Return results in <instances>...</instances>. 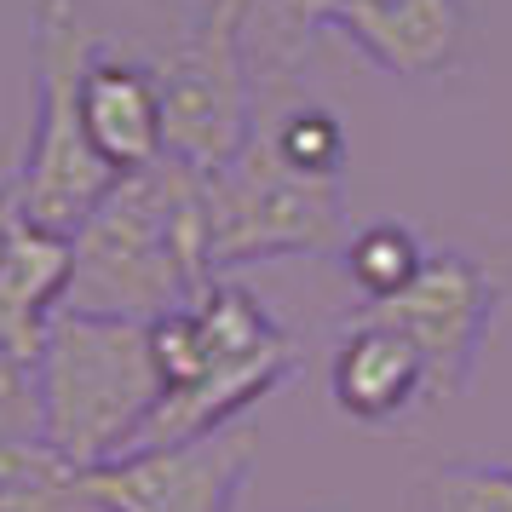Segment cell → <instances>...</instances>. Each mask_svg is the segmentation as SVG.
<instances>
[{
    "label": "cell",
    "mask_w": 512,
    "mask_h": 512,
    "mask_svg": "<svg viewBox=\"0 0 512 512\" xmlns=\"http://www.w3.org/2000/svg\"><path fill=\"white\" fill-rule=\"evenodd\" d=\"M75 277L64 311L156 323L185 311L202 288H213L208 254V196L202 173L179 156H162L144 173H127L116 196L70 236Z\"/></svg>",
    "instance_id": "6da1fadb"
},
{
    "label": "cell",
    "mask_w": 512,
    "mask_h": 512,
    "mask_svg": "<svg viewBox=\"0 0 512 512\" xmlns=\"http://www.w3.org/2000/svg\"><path fill=\"white\" fill-rule=\"evenodd\" d=\"M150 346H156V369H162L167 392L133 449L213 438V432L236 426L254 403L282 392L300 369V351L265 311V300L231 277L202 288L185 311L156 317Z\"/></svg>",
    "instance_id": "7a4b0ae2"
},
{
    "label": "cell",
    "mask_w": 512,
    "mask_h": 512,
    "mask_svg": "<svg viewBox=\"0 0 512 512\" xmlns=\"http://www.w3.org/2000/svg\"><path fill=\"white\" fill-rule=\"evenodd\" d=\"M162 369L150 323L58 311L35 357L41 443L75 472L127 455L162 403Z\"/></svg>",
    "instance_id": "3957f363"
},
{
    "label": "cell",
    "mask_w": 512,
    "mask_h": 512,
    "mask_svg": "<svg viewBox=\"0 0 512 512\" xmlns=\"http://www.w3.org/2000/svg\"><path fill=\"white\" fill-rule=\"evenodd\" d=\"M29 24H35V121L12 190L41 231L75 236L121 185V173L87 139V110H81L98 41L75 0H35Z\"/></svg>",
    "instance_id": "277c9868"
},
{
    "label": "cell",
    "mask_w": 512,
    "mask_h": 512,
    "mask_svg": "<svg viewBox=\"0 0 512 512\" xmlns=\"http://www.w3.org/2000/svg\"><path fill=\"white\" fill-rule=\"evenodd\" d=\"M208 196V254L213 277H231L265 259H305L346 248V190L328 173H300L277 156L271 133L219 173H202Z\"/></svg>",
    "instance_id": "5b68a950"
},
{
    "label": "cell",
    "mask_w": 512,
    "mask_h": 512,
    "mask_svg": "<svg viewBox=\"0 0 512 512\" xmlns=\"http://www.w3.org/2000/svg\"><path fill=\"white\" fill-rule=\"evenodd\" d=\"M254 461L259 432L248 420H236L196 443L127 449L116 461L81 472L75 495L93 512H242Z\"/></svg>",
    "instance_id": "8992f818"
},
{
    "label": "cell",
    "mask_w": 512,
    "mask_h": 512,
    "mask_svg": "<svg viewBox=\"0 0 512 512\" xmlns=\"http://www.w3.org/2000/svg\"><path fill=\"white\" fill-rule=\"evenodd\" d=\"M156 87H162L167 156H179L185 167L219 173L254 144V87L236 35L196 29V41L156 64Z\"/></svg>",
    "instance_id": "52a82bcc"
},
{
    "label": "cell",
    "mask_w": 512,
    "mask_h": 512,
    "mask_svg": "<svg viewBox=\"0 0 512 512\" xmlns=\"http://www.w3.org/2000/svg\"><path fill=\"white\" fill-rule=\"evenodd\" d=\"M374 311L415 340V351L426 357V403H443V397L466 392L484 363V346L501 317V282L472 254L443 248L409 282V294H397L392 305H374Z\"/></svg>",
    "instance_id": "ba28073f"
},
{
    "label": "cell",
    "mask_w": 512,
    "mask_h": 512,
    "mask_svg": "<svg viewBox=\"0 0 512 512\" xmlns=\"http://www.w3.org/2000/svg\"><path fill=\"white\" fill-rule=\"evenodd\" d=\"M70 277L75 242L58 231H41L18 208V190L0 185V357L6 363L35 369L52 317L70 300Z\"/></svg>",
    "instance_id": "9c48e42d"
},
{
    "label": "cell",
    "mask_w": 512,
    "mask_h": 512,
    "mask_svg": "<svg viewBox=\"0 0 512 512\" xmlns=\"http://www.w3.org/2000/svg\"><path fill=\"white\" fill-rule=\"evenodd\" d=\"M334 29L392 81H443L461 58V0H340Z\"/></svg>",
    "instance_id": "30bf717a"
},
{
    "label": "cell",
    "mask_w": 512,
    "mask_h": 512,
    "mask_svg": "<svg viewBox=\"0 0 512 512\" xmlns=\"http://www.w3.org/2000/svg\"><path fill=\"white\" fill-rule=\"evenodd\" d=\"M328 392L346 420L392 426L415 403H426V357L397 323L369 311L363 323H351L340 334V346L328 357Z\"/></svg>",
    "instance_id": "8fae6325"
},
{
    "label": "cell",
    "mask_w": 512,
    "mask_h": 512,
    "mask_svg": "<svg viewBox=\"0 0 512 512\" xmlns=\"http://www.w3.org/2000/svg\"><path fill=\"white\" fill-rule=\"evenodd\" d=\"M81 110H87V139L104 162L127 173H144L167 156V121H162V87L150 64H127V58H104L98 52L87 87H81Z\"/></svg>",
    "instance_id": "7c38bea8"
},
{
    "label": "cell",
    "mask_w": 512,
    "mask_h": 512,
    "mask_svg": "<svg viewBox=\"0 0 512 512\" xmlns=\"http://www.w3.org/2000/svg\"><path fill=\"white\" fill-rule=\"evenodd\" d=\"M346 277L357 294H369L374 305H392L397 294H409V282L426 271V248H420V236L403 225V219H374V225H357L346 236Z\"/></svg>",
    "instance_id": "4fadbf2b"
},
{
    "label": "cell",
    "mask_w": 512,
    "mask_h": 512,
    "mask_svg": "<svg viewBox=\"0 0 512 512\" xmlns=\"http://www.w3.org/2000/svg\"><path fill=\"white\" fill-rule=\"evenodd\" d=\"M75 466H64L41 438L0 443V512H64L75 495Z\"/></svg>",
    "instance_id": "5bb4252c"
},
{
    "label": "cell",
    "mask_w": 512,
    "mask_h": 512,
    "mask_svg": "<svg viewBox=\"0 0 512 512\" xmlns=\"http://www.w3.org/2000/svg\"><path fill=\"white\" fill-rule=\"evenodd\" d=\"M334 12L340 0H248L236 41L254 35V47L271 52V64H294L317 41V29H334Z\"/></svg>",
    "instance_id": "9a60e30c"
},
{
    "label": "cell",
    "mask_w": 512,
    "mask_h": 512,
    "mask_svg": "<svg viewBox=\"0 0 512 512\" xmlns=\"http://www.w3.org/2000/svg\"><path fill=\"white\" fill-rule=\"evenodd\" d=\"M420 512H512V466L443 461L420 484Z\"/></svg>",
    "instance_id": "2e32d148"
},
{
    "label": "cell",
    "mask_w": 512,
    "mask_h": 512,
    "mask_svg": "<svg viewBox=\"0 0 512 512\" xmlns=\"http://www.w3.org/2000/svg\"><path fill=\"white\" fill-rule=\"evenodd\" d=\"M271 144H277L282 162L300 167V173H328V179H340V167H346V127H340V116H328L317 104L288 110V116L271 127Z\"/></svg>",
    "instance_id": "e0dca14e"
},
{
    "label": "cell",
    "mask_w": 512,
    "mask_h": 512,
    "mask_svg": "<svg viewBox=\"0 0 512 512\" xmlns=\"http://www.w3.org/2000/svg\"><path fill=\"white\" fill-rule=\"evenodd\" d=\"M24 438H41V415H35V369L0 357V443H24Z\"/></svg>",
    "instance_id": "ac0fdd59"
},
{
    "label": "cell",
    "mask_w": 512,
    "mask_h": 512,
    "mask_svg": "<svg viewBox=\"0 0 512 512\" xmlns=\"http://www.w3.org/2000/svg\"><path fill=\"white\" fill-rule=\"evenodd\" d=\"M242 12H248V0H208L202 29H213V35H236V29H242Z\"/></svg>",
    "instance_id": "d6986e66"
}]
</instances>
